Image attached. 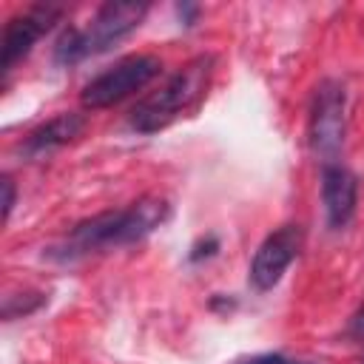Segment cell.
<instances>
[{
    "instance_id": "obj_1",
    "label": "cell",
    "mask_w": 364,
    "mask_h": 364,
    "mask_svg": "<svg viewBox=\"0 0 364 364\" xmlns=\"http://www.w3.org/2000/svg\"><path fill=\"white\" fill-rule=\"evenodd\" d=\"M168 213H171L168 199L142 196L122 210H105V213L77 222L68 230V236L48 250V256L57 262H77L91 253L142 242L168 219Z\"/></svg>"
},
{
    "instance_id": "obj_9",
    "label": "cell",
    "mask_w": 364,
    "mask_h": 364,
    "mask_svg": "<svg viewBox=\"0 0 364 364\" xmlns=\"http://www.w3.org/2000/svg\"><path fill=\"white\" fill-rule=\"evenodd\" d=\"M82 131H85V117H82V114H74V111H63V114L51 117L48 122L37 125V128L26 136V142L20 145V151H23L26 156L37 159V156H46V154H51V151H57V148L74 142Z\"/></svg>"
},
{
    "instance_id": "obj_13",
    "label": "cell",
    "mask_w": 364,
    "mask_h": 364,
    "mask_svg": "<svg viewBox=\"0 0 364 364\" xmlns=\"http://www.w3.org/2000/svg\"><path fill=\"white\" fill-rule=\"evenodd\" d=\"M347 336L355 338V341H364V301H361V307L353 313V318H350V324H347Z\"/></svg>"
},
{
    "instance_id": "obj_14",
    "label": "cell",
    "mask_w": 364,
    "mask_h": 364,
    "mask_svg": "<svg viewBox=\"0 0 364 364\" xmlns=\"http://www.w3.org/2000/svg\"><path fill=\"white\" fill-rule=\"evenodd\" d=\"M199 6H193V3H182V6H176V14H179V20L185 23V26H193L196 23V17H199Z\"/></svg>"
},
{
    "instance_id": "obj_4",
    "label": "cell",
    "mask_w": 364,
    "mask_h": 364,
    "mask_svg": "<svg viewBox=\"0 0 364 364\" xmlns=\"http://www.w3.org/2000/svg\"><path fill=\"white\" fill-rule=\"evenodd\" d=\"M162 71L159 57L154 54H131L122 57L119 63H114L111 68H105L102 74H97L85 88H82V105L85 108H111L117 102H122L125 97L136 94L139 88H145L156 74Z\"/></svg>"
},
{
    "instance_id": "obj_5",
    "label": "cell",
    "mask_w": 364,
    "mask_h": 364,
    "mask_svg": "<svg viewBox=\"0 0 364 364\" xmlns=\"http://www.w3.org/2000/svg\"><path fill=\"white\" fill-rule=\"evenodd\" d=\"M347 94L338 80H321L313 94L310 105V122H307V142L321 162H333L344 145L347 131Z\"/></svg>"
},
{
    "instance_id": "obj_3",
    "label": "cell",
    "mask_w": 364,
    "mask_h": 364,
    "mask_svg": "<svg viewBox=\"0 0 364 364\" xmlns=\"http://www.w3.org/2000/svg\"><path fill=\"white\" fill-rule=\"evenodd\" d=\"M148 3H134V0H111L105 6H100V11L91 17V23L85 28H65L54 46V60L60 65H77L85 57L102 54L111 46H117L119 40H125L134 28H139V23L148 14Z\"/></svg>"
},
{
    "instance_id": "obj_8",
    "label": "cell",
    "mask_w": 364,
    "mask_h": 364,
    "mask_svg": "<svg viewBox=\"0 0 364 364\" xmlns=\"http://www.w3.org/2000/svg\"><path fill=\"white\" fill-rule=\"evenodd\" d=\"M321 199H324V210H327V225L336 230L347 228L355 213V202H358L355 173L338 162H327L321 168Z\"/></svg>"
},
{
    "instance_id": "obj_12",
    "label": "cell",
    "mask_w": 364,
    "mask_h": 364,
    "mask_svg": "<svg viewBox=\"0 0 364 364\" xmlns=\"http://www.w3.org/2000/svg\"><path fill=\"white\" fill-rule=\"evenodd\" d=\"M219 250V242L213 239V236H208L205 242H199V245H193V250H191V262H202V259H208V256H213Z\"/></svg>"
},
{
    "instance_id": "obj_6",
    "label": "cell",
    "mask_w": 364,
    "mask_h": 364,
    "mask_svg": "<svg viewBox=\"0 0 364 364\" xmlns=\"http://www.w3.org/2000/svg\"><path fill=\"white\" fill-rule=\"evenodd\" d=\"M63 17V6L57 3H37V6H28L26 11L14 14L9 23H6V31H3V74H9L31 48L34 43L54 28V23Z\"/></svg>"
},
{
    "instance_id": "obj_10",
    "label": "cell",
    "mask_w": 364,
    "mask_h": 364,
    "mask_svg": "<svg viewBox=\"0 0 364 364\" xmlns=\"http://www.w3.org/2000/svg\"><path fill=\"white\" fill-rule=\"evenodd\" d=\"M0 188H3V222H9L11 216V208H14V199H17V191H14V179L6 173L0 179Z\"/></svg>"
},
{
    "instance_id": "obj_2",
    "label": "cell",
    "mask_w": 364,
    "mask_h": 364,
    "mask_svg": "<svg viewBox=\"0 0 364 364\" xmlns=\"http://www.w3.org/2000/svg\"><path fill=\"white\" fill-rule=\"evenodd\" d=\"M210 74H213V57L210 54L193 57L173 77H168L165 85H159L154 94L142 97L131 108L128 125L136 134H156V131L168 128L176 117H182L193 105H199V100L208 94Z\"/></svg>"
},
{
    "instance_id": "obj_7",
    "label": "cell",
    "mask_w": 364,
    "mask_h": 364,
    "mask_svg": "<svg viewBox=\"0 0 364 364\" xmlns=\"http://www.w3.org/2000/svg\"><path fill=\"white\" fill-rule=\"evenodd\" d=\"M304 242V230L299 225H282L279 230H273L256 250L253 262H250V282L256 290H270L279 284V279L284 276V270L290 267V262L299 256Z\"/></svg>"
},
{
    "instance_id": "obj_11",
    "label": "cell",
    "mask_w": 364,
    "mask_h": 364,
    "mask_svg": "<svg viewBox=\"0 0 364 364\" xmlns=\"http://www.w3.org/2000/svg\"><path fill=\"white\" fill-rule=\"evenodd\" d=\"M242 364H310V361H299V358H287L282 353H262L253 358H245Z\"/></svg>"
}]
</instances>
